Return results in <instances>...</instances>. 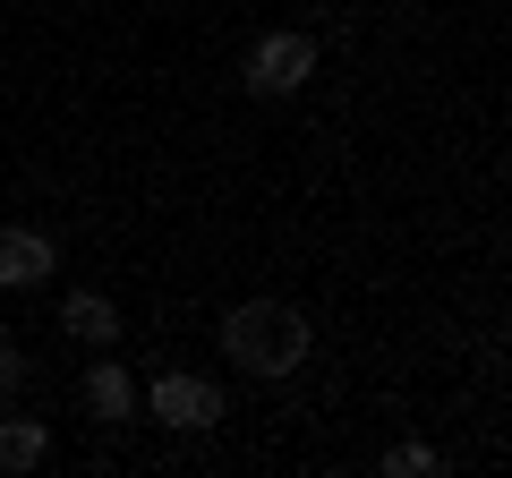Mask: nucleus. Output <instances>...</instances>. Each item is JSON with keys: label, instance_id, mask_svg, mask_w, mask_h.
<instances>
[{"label": "nucleus", "instance_id": "obj_4", "mask_svg": "<svg viewBox=\"0 0 512 478\" xmlns=\"http://www.w3.org/2000/svg\"><path fill=\"white\" fill-rule=\"evenodd\" d=\"M52 265H60V248H52L43 231H0V282H9V291L52 282Z\"/></svg>", "mask_w": 512, "mask_h": 478}, {"label": "nucleus", "instance_id": "obj_3", "mask_svg": "<svg viewBox=\"0 0 512 478\" xmlns=\"http://www.w3.org/2000/svg\"><path fill=\"white\" fill-rule=\"evenodd\" d=\"M154 419L180 427V436H197V427L222 419V393L205 385V376H154Z\"/></svg>", "mask_w": 512, "mask_h": 478}, {"label": "nucleus", "instance_id": "obj_6", "mask_svg": "<svg viewBox=\"0 0 512 478\" xmlns=\"http://www.w3.org/2000/svg\"><path fill=\"white\" fill-rule=\"evenodd\" d=\"M60 325H69L77 342H111V333H120V308H111L103 291H69L60 299Z\"/></svg>", "mask_w": 512, "mask_h": 478}, {"label": "nucleus", "instance_id": "obj_7", "mask_svg": "<svg viewBox=\"0 0 512 478\" xmlns=\"http://www.w3.org/2000/svg\"><path fill=\"white\" fill-rule=\"evenodd\" d=\"M43 453H52L43 419H0V470H35Z\"/></svg>", "mask_w": 512, "mask_h": 478}, {"label": "nucleus", "instance_id": "obj_9", "mask_svg": "<svg viewBox=\"0 0 512 478\" xmlns=\"http://www.w3.org/2000/svg\"><path fill=\"white\" fill-rule=\"evenodd\" d=\"M18 385H26V350H18V342H0V402H9Z\"/></svg>", "mask_w": 512, "mask_h": 478}, {"label": "nucleus", "instance_id": "obj_5", "mask_svg": "<svg viewBox=\"0 0 512 478\" xmlns=\"http://www.w3.org/2000/svg\"><path fill=\"white\" fill-rule=\"evenodd\" d=\"M86 410H94L103 427H120L128 410H137V385H128V368H120V359H103V368H86Z\"/></svg>", "mask_w": 512, "mask_h": 478}, {"label": "nucleus", "instance_id": "obj_1", "mask_svg": "<svg viewBox=\"0 0 512 478\" xmlns=\"http://www.w3.org/2000/svg\"><path fill=\"white\" fill-rule=\"evenodd\" d=\"M222 350H231V368L248 376H291L308 359V316L291 299H239L222 316Z\"/></svg>", "mask_w": 512, "mask_h": 478}, {"label": "nucleus", "instance_id": "obj_8", "mask_svg": "<svg viewBox=\"0 0 512 478\" xmlns=\"http://www.w3.org/2000/svg\"><path fill=\"white\" fill-rule=\"evenodd\" d=\"M419 470H444L436 444H393V453H384V478H419Z\"/></svg>", "mask_w": 512, "mask_h": 478}, {"label": "nucleus", "instance_id": "obj_2", "mask_svg": "<svg viewBox=\"0 0 512 478\" xmlns=\"http://www.w3.org/2000/svg\"><path fill=\"white\" fill-rule=\"evenodd\" d=\"M316 77V43L308 35H291V26H282V35H265L248 52V94H265V103H282V94H299Z\"/></svg>", "mask_w": 512, "mask_h": 478}]
</instances>
